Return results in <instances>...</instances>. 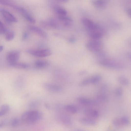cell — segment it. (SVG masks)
I'll return each mask as SVG.
<instances>
[{"instance_id":"6da1fadb","label":"cell","mask_w":131,"mask_h":131,"mask_svg":"<svg viewBox=\"0 0 131 131\" xmlns=\"http://www.w3.org/2000/svg\"><path fill=\"white\" fill-rule=\"evenodd\" d=\"M42 117V113L38 110H32L26 111L21 116V120L23 122L33 123L40 120Z\"/></svg>"},{"instance_id":"7a4b0ae2","label":"cell","mask_w":131,"mask_h":131,"mask_svg":"<svg viewBox=\"0 0 131 131\" xmlns=\"http://www.w3.org/2000/svg\"><path fill=\"white\" fill-rule=\"evenodd\" d=\"M26 52L36 57H43L50 56L51 54V52L49 49H28Z\"/></svg>"},{"instance_id":"3957f363","label":"cell","mask_w":131,"mask_h":131,"mask_svg":"<svg viewBox=\"0 0 131 131\" xmlns=\"http://www.w3.org/2000/svg\"><path fill=\"white\" fill-rule=\"evenodd\" d=\"M86 46L87 49L90 51L97 52L101 50L102 44L98 40L92 39L87 42Z\"/></svg>"},{"instance_id":"277c9868","label":"cell","mask_w":131,"mask_h":131,"mask_svg":"<svg viewBox=\"0 0 131 131\" xmlns=\"http://www.w3.org/2000/svg\"><path fill=\"white\" fill-rule=\"evenodd\" d=\"M14 9L20 13L28 21L32 23H35V18L25 8L16 5Z\"/></svg>"},{"instance_id":"5b68a950","label":"cell","mask_w":131,"mask_h":131,"mask_svg":"<svg viewBox=\"0 0 131 131\" xmlns=\"http://www.w3.org/2000/svg\"><path fill=\"white\" fill-rule=\"evenodd\" d=\"M0 12L2 16L7 22L9 23H16L17 18L8 11L4 8H1Z\"/></svg>"},{"instance_id":"8992f818","label":"cell","mask_w":131,"mask_h":131,"mask_svg":"<svg viewBox=\"0 0 131 131\" xmlns=\"http://www.w3.org/2000/svg\"><path fill=\"white\" fill-rule=\"evenodd\" d=\"M129 122L128 117L123 116L115 118L113 121L112 124L115 127H121L127 126L129 124Z\"/></svg>"},{"instance_id":"52a82bcc","label":"cell","mask_w":131,"mask_h":131,"mask_svg":"<svg viewBox=\"0 0 131 131\" xmlns=\"http://www.w3.org/2000/svg\"><path fill=\"white\" fill-rule=\"evenodd\" d=\"M101 76L99 75H96L90 78L85 79L79 83L80 86H84L91 84L97 83L101 79Z\"/></svg>"},{"instance_id":"ba28073f","label":"cell","mask_w":131,"mask_h":131,"mask_svg":"<svg viewBox=\"0 0 131 131\" xmlns=\"http://www.w3.org/2000/svg\"><path fill=\"white\" fill-rule=\"evenodd\" d=\"M20 57V53L16 50L8 53L6 56V59L9 64L17 62Z\"/></svg>"},{"instance_id":"9c48e42d","label":"cell","mask_w":131,"mask_h":131,"mask_svg":"<svg viewBox=\"0 0 131 131\" xmlns=\"http://www.w3.org/2000/svg\"><path fill=\"white\" fill-rule=\"evenodd\" d=\"M43 87L50 92L59 93L62 91V88L60 86L55 84L49 83H45L43 84Z\"/></svg>"},{"instance_id":"30bf717a","label":"cell","mask_w":131,"mask_h":131,"mask_svg":"<svg viewBox=\"0 0 131 131\" xmlns=\"http://www.w3.org/2000/svg\"><path fill=\"white\" fill-rule=\"evenodd\" d=\"M103 33V30L100 26L94 30L88 32L89 36L93 39L98 40L102 36Z\"/></svg>"},{"instance_id":"8fae6325","label":"cell","mask_w":131,"mask_h":131,"mask_svg":"<svg viewBox=\"0 0 131 131\" xmlns=\"http://www.w3.org/2000/svg\"><path fill=\"white\" fill-rule=\"evenodd\" d=\"M27 28L30 31L35 33L41 37L46 38L47 37V33L40 28L34 25H29Z\"/></svg>"},{"instance_id":"7c38bea8","label":"cell","mask_w":131,"mask_h":131,"mask_svg":"<svg viewBox=\"0 0 131 131\" xmlns=\"http://www.w3.org/2000/svg\"><path fill=\"white\" fill-rule=\"evenodd\" d=\"M59 115L60 121L63 125L67 127H70L72 125V121L69 116L64 113H61Z\"/></svg>"},{"instance_id":"4fadbf2b","label":"cell","mask_w":131,"mask_h":131,"mask_svg":"<svg viewBox=\"0 0 131 131\" xmlns=\"http://www.w3.org/2000/svg\"><path fill=\"white\" fill-rule=\"evenodd\" d=\"M81 21L83 25L86 28L88 31L94 29L97 25L91 20L87 18H82Z\"/></svg>"},{"instance_id":"5bb4252c","label":"cell","mask_w":131,"mask_h":131,"mask_svg":"<svg viewBox=\"0 0 131 131\" xmlns=\"http://www.w3.org/2000/svg\"><path fill=\"white\" fill-rule=\"evenodd\" d=\"M57 16L58 20L65 26L68 27L72 23L73 20L72 18L67 15Z\"/></svg>"},{"instance_id":"9a60e30c","label":"cell","mask_w":131,"mask_h":131,"mask_svg":"<svg viewBox=\"0 0 131 131\" xmlns=\"http://www.w3.org/2000/svg\"><path fill=\"white\" fill-rule=\"evenodd\" d=\"M77 100L81 104L85 105H93L97 103V102L95 100L81 96L79 97Z\"/></svg>"},{"instance_id":"2e32d148","label":"cell","mask_w":131,"mask_h":131,"mask_svg":"<svg viewBox=\"0 0 131 131\" xmlns=\"http://www.w3.org/2000/svg\"><path fill=\"white\" fill-rule=\"evenodd\" d=\"M82 124L86 126H93L96 124L97 122L93 118L89 117H82L79 120Z\"/></svg>"},{"instance_id":"e0dca14e","label":"cell","mask_w":131,"mask_h":131,"mask_svg":"<svg viewBox=\"0 0 131 131\" xmlns=\"http://www.w3.org/2000/svg\"><path fill=\"white\" fill-rule=\"evenodd\" d=\"M84 113L88 117L92 118H97L99 115L98 112L93 109H87L84 111Z\"/></svg>"},{"instance_id":"ac0fdd59","label":"cell","mask_w":131,"mask_h":131,"mask_svg":"<svg viewBox=\"0 0 131 131\" xmlns=\"http://www.w3.org/2000/svg\"><path fill=\"white\" fill-rule=\"evenodd\" d=\"M91 2L95 7L100 9L104 8L107 3L106 0H91Z\"/></svg>"},{"instance_id":"d6986e66","label":"cell","mask_w":131,"mask_h":131,"mask_svg":"<svg viewBox=\"0 0 131 131\" xmlns=\"http://www.w3.org/2000/svg\"><path fill=\"white\" fill-rule=\"evenodd\" d=\"M53 9L57 16L66 15H67V11L62 7L55 6L53 7Z\"/></svg>"},{"instance_id":"ffe728a7","label":"cell","mask_w":131,"mask_h":131,"mask_svg":"<svg viewBox=\"0 0 131 131\" xmlns=\"http://www.w3.org/2000/svg\"><path fill=\"white\" fill-rule=\"evenodd\" d=\"M49 64V62L47 61L40 60L36 61L34 65L36 68H42L48 66Z\"/></svg>"},{"instance_id":"44dd1931","label":"cell","mask_w":131,"mask_h":131,"mask_svg":"<svg viewBox=\"0 0 131 131\" xmlns=\"http://www.w3.org/2000/svg\"><path fill=\"white\" fill-rule=\"evenodd\" d=\"M63 108L65 110L72 114L76 113L78 111L77 108L75 106L71 105H65Z\"/></svg>"},{"instance_id":"7402d4cb","label":"cell","mask_w":131,"mask_h":131,"mask_svg":"<svg viewBox=\"0 0 131 131\" xmlns=\"http://www.w3.org/2000/svg\"><path fill=\"white\" fill-rule=\"evenodd\" d=\"M9 65L11 66L20 69H26L29 67V65L26 63L17 62L10 64Z\"/></svg>"},{"instance_id":"603a6c76","label":"cell","mask_w":131,"mask_h":131,"mask_svg":"<svg viewBox=\"0 0 131 131\" xmlns=\"http://www.w3.org/2000/svg\"><path fill=\"white\" fill-rule=\"evenodd\" d=\"M9 106L7 104L2 105L0 108V116H3L6 114L9 111Z\"/></svg>"},{"instance_id":"cb8c5ba5","label":"cell","mask_w":131,"mask_h":131,"mask_svg":"<svg viewBox=\"0 0 131 131\" xmlns=\"http://www.w3.org/2000/svg\"><path fill=\"white\" fill-rule=\"evenodd\" d=\"M20 124V121L19 118L15 117L9 119V126L11 127H16Z\"/></svg>"},{"instance_id":"d4e9b609","label":"cell","mask_w":131,"mask_h":131,"mask_svg":"<svg viewBox=\"0 0 131 131\" xmlns=\"http://www.w3.org/2000/svg\"><path fill=\"white\" fill-rule=\"evenodd\" d=\"M119 82L121 84L124 85H128L129 84L128 80L126 77L123 76H121L118 78Z\"/></svg>"},{"instance_id":"484cf974","label":"cell","mask_w":131,"mask_h":131,"mask_svg":"<svg viewBox=\"0 0 131 131\" xmlns=\"http://www.w3.org/2000/svg\"><path fill=\"white\" fill-rule=\"evenodd\" d=\"M14 36L15 34L13 31H8L6 34L5 39L6 41H9L14 38Z\"/></svg>"},{"instance_id":"4316f807","label":"cell","mask_w":131,"mask_h":131,"mask_svg":"<svg viewBox=\"0 0 131 131\" xmlns=\"http://www.w3.org/2000/svg\"><path fill=\"white\" fill-rule=\"evenodd\" d=\"M8 30L3 23L0 21V33L1 34H4L7 32Z\"/></svg>"},{"instance_id":"83f0119b","label":"cell","mask_w":131,"mask_h":131,"mask_svg":"<svg viewBox=\"0 0 131 131\" xmlns=\"http://www.w3.org/2000/svg\"><path fill=\"white\" fill-rule=\"evenodd\" d=\"M9 119H4L0 122V128L5 126H8Z\"/></svg>"},{"instance_id":"f1b7e54d","label":"cell","mask_w":131,"mask_h":131,"mask_svg":"<svg viewBox=\"0 0 131 131\" xmlns=\"http://www.w3.org/2000/svg\"><path fill=\"white\" fill-rule=\"evenodd\" d=\"M115 94L118 96H121L123 93V90L121 87H118L115 89Z\"/></svg>"},{"instance_id":"f546056e","label":"cell","mask_w":131,"mask_h":131,"mask_svg":"<svg viewBox=\"0 0 131 131\" xmlns=\"http://www.w3.org/2000/svg\"><path fill=\"white\" fill-rule=\"evenodd\" d=\"M38 105V102H37L35 101H32L29 104V106L31 107H36Z\"/></svg>"},{"instance_id":"4dcf8cb0","label":"cell","mask_w":131,"mask_h":131,"mask_svg":"<svg viewBox=\"0 0 131 131\" xmlns=\"http://www.w3.org/2000/svg\"><path fill=\"white\" fill-rule=\"evenodd\" d=\"M29 36L28 33L27 32H24L23 35L22 36V40H24L28 38Z\"/></svg>"},{"instance_id":"1f68e13d","label":"cell","mask_w":131,"mask_h":131,"mask_svg":"<svg viewBox=\"0 0 131 131\" xmlns=\"http://www.w3.org/2000/svg\"><path fill=\"white\" fill-rule=\"evenodd\" d=\"M126 12L128 15L131 17V8H128L127 9Z\"/></svg>"},{"instance_id":"d6a6232c","label":"cell","mask_w":131,"mask_h":131,"mask_svg":"<svg viewBox=\"0 0 131 131\" xmlns=\"http://www.w3.org/2000/svg\"><path fill=\"white\" fill-rule=\"evenodd\" d=\"M75 39L73 37L70 38L69 39V41L71 42H73L75 41Z\"/></svg>"},{"instance_id":"836d02e7","label":"cell","mask_w":131,"mask_h":131,"mask_svg":"<svg viewBox=\"0 0 131 131\" xmlns=\"http://www.w3.org/2000/svg\"><path fill=\"white\" fill-rule=\"evenodd\" d=\"M58 1L63 3H66L68 2V0H56Z\"/></svg>"},{"instance_id":"e575fe53","label":"cell","mask_w":131,"mask_h":131,"mask_svg":"<svg viewBox=\"0 0 131 131\" xmlns=\"http://www.w3.org/2000/svg\"><path fill=\"white\" fill-rule=\"evenodd\" d=\"M3 49V47L2 46H1L0 47V52L2 51Z\"/></svg>"}]
</instances>
